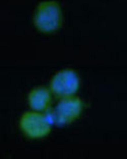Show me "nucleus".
Listing matches in <instances>:
<instances>
[{
	"label": "nucleus",
	"mask_w": 127,
	"mask_h": 159,
	"mask_svg": "<svg viewBox=\"0 0 127 159\" xmlns=\"http://www.w3.org/2000/svg\"><path fill=\"white\" fill-rule=\"evenodd\" d=\"M83 109V103L77 96L63 98L51 114V120L59 125L68 124L79 117Z\"/></svg>",
	"instance_id": "obj_2"
},
{
	"label": "nucleus",
	"mask_w": 127,
	"mask_h": 159,
	"mask_svg": "<svg viewBox=\"0 0 127 159\" xmlns=\"http://www.w3.org/2000/svg\"><path fill=\"white\" fill-rule=\"evenodd\" d=\"M20 127L24 134L32 139L46 136L51 131L49 120L43 114L37 112H26L20 119Z\"/></svg>",
	"instance_id": "obj_3"
},
{
	"label": "nucleus",
	"mask_w": 127,
	"mask_h": 159,
	"mask_svg": "<svg viewBox=\"0 0 127 159\" xmlns=\"http://www.w3.org/2000/svg\"><path fill=\"white\" fill-rule=\"evenodd\" d=\"M63 16L59 4L54 1H43L38 4L33 16L36 28L43 33L58 30L62 24Z\"/></svg>",
	"instance_id": "obj_1"
},
{
	"label": "nucleus",
	"mask_w": 127,
	"mask_h": 159,
	"mask_svg": "<svg viewBox=\"0 0 127 159\" xmlns=\"http://www.w3.org/2000/svg\"><path fill=\"white\" fill-rule=\"evenodd\" d=\"M28 99L32 109L36 111H43L49 107L51 97L48 89L44 87H38L30 92Z\"/></svg>",
	"instance_id": "obj_5"
},
{
	"label": "nucleus",
	"mask_w": 127,
	"mask_h": 159,
	"mask_svg": "<svg viewBox=\"0 0 127 159\" xmlns=\"http://www.w3.org/2000/svg\"><path fill=\"white\" fill-rule=\"evenodd\" d=\"M79 86V78L72 69L59 71L51 79L50 88L58 97H68L76 93Z\"/></svg>",
	"instance_id": "obj_4"
}]
</instances>
